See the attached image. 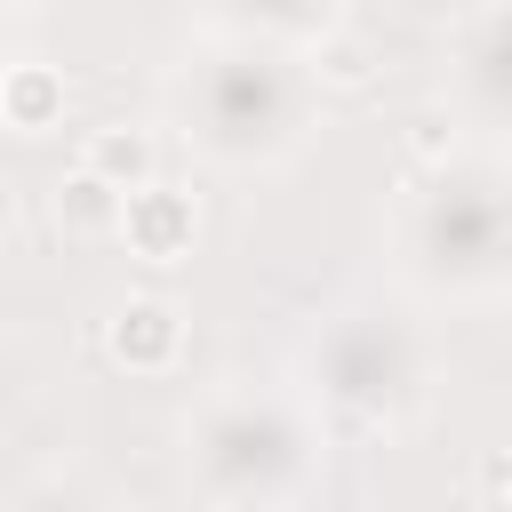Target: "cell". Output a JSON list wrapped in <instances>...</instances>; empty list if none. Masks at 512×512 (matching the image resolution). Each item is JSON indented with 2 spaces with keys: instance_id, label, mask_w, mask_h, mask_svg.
Here are the masks:
<instances>
[{
  "instance_id": "cell-1",
  "label": "cell",
  "mask_w": 512,
  "mask_h": 512,
  "mask_svg": "<svg viewBox=\"0 0 512 512\" xmlns=\"http://www.w3.org/2000/svg\"><path fill=\"white\" fill-rule=\"evenodd\" d=\"M120 240H128V256H144V264H184L192 256V240H200V200L184 192V184H168V176H144L128 200H120Z\"/></svg>"
},
{
  "instance_id": "cell-2",
  "label": "cell",
  "mask_w": 512,
  "mask_h": 512,
  "mask_svg": "<svg viewBox=\"0 0 512 512\" xmlns=\"http://www.w3.org/2000/svg\"><path fill=\"white\" fill-rule=\"evenodd\" d=\"M104 352L128 368V376H168L184 360V312L168 296H128L112 320H104Z\"/></svg>"
},
{
  "instance_id": "cell-3",
  "label": "cell",
  "mask_w": 512,
  "mask_h": 512,
  "mask_svg": "<svg viewBox=\"0 0 512 512\" xmlns=\"http://www.w3.org/2000/svg\"><path fill=\"white\" fill-rule=\"evenodd\" d=\"M64 104H72V80H64L56 64L24 56V64L0 72V128H8V136H48V128H64Z\"/></svg>"
},
{
  "instance_id": "cell-4",
  "label": "cell",
  "mask_w": 512,
  "mask_h": 512,
  "mask_svg": "<svg viewBox=\"0 0 512 512\" xmlns=\"http://www.w3.org/2000/svg\"><path fill=\"white\" fill-rule=\"evenodd\" d=\"M120 200H128L120 184H104L96 168H72L48 200V216H56L64 240H120Z\"/></svg>"
},
{
  "instance_id": "cell-5",
  "label": "cell",
  "mask_w": 512,
  "mask_h": 512,
  "mask_svg": "<svg viewBox=\"0 0 512 512\" xmlns=\"http://www.w3.org/2000/svg\"><path fill=\"white\" fill-rule=\"evenodd\" d=\"M80 168H96L104 184L136 192L144 176H160V144H152V128H136V120H104V128H88Z\"/></svg>"
},
{
  "instance_id": "cell-6",
  "label": "cell",
  "mask_w": 512,
  "mask_h": 512,
  "mask_svg": "<svg viewBox=\"0 0 512 512\" xmlns=\"http://www.w3.org/2000/svg\"><path fill=\"white\" fill-rule=\"evenodd\" d=\"M312 80L336 88V96H360V88L376 80V48H368L360 32H320V40H312Z\"/></svg>"
},
{
  "instance_id": "cell-7",
  "label": "cell",
  "mask_w": 512,
  "mask_h": 512,
  "mask_svg": "<svg viewBox=\"0 0 512 512\" xmlns=\"http://www.w3.org/2000/svg\"><path fill=\"white\" fill-rule=\"evenodd\" d=\"M408 152H416V160H448V152H456V128H448L440 112H416V120H408Z\"/></svg>"
},
{
  "instance_id": "cell-8",
  "label": "cell",
  "mask_w": 512,
  "mask_h": 512,
  "mask_svg": "<svg viewBox=\"0 0 512 512\" xmlns=\"http://www.w3.org/2000/svg\"><path fill=\"white\" fill-rule=\"evenodd\" d=\"M8 232H16V184L0 176V240H8Z\"/></svg>"
},
{
  "instance_id": "cell-9",
  "label": "cell",
  "mask_w": 512,
  "mask_h": 512,
  "mask_svg": "<svg viewBox=\"0 0 512 512\" xmlns=\"http://www.w3.org/2000/svg\"><path fill=\"white\" fill-rule=\"evenodd\" d=\"M504 496H512V472H504Z\"/></svg>"
}]
</instances>
